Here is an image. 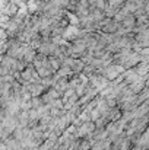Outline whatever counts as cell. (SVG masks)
Wrapping results in <instances>:
<instances>
[{
	"label": "cell",
	"mask_w": 149,
	"mask_h": 150,
	"mask_svg": "<svg viewBox=\"0 0 149 150\" xmlns=\"http://www.w3.org/2000/svg\"><path fill=\"white\" fill-rule=\"evenodd\" d=\"M118 29H120V23L115 19H110V21H105L102 23V31L107 32V34H114Z\"/></svg>",
	"instance_id": "cell-1"
},
{
	"label": "cell",
	"mask_w": 149,
	"mask_h": 150,
	"mask_svg": "<svg viewBox=\"0 0 149 150\" xmlns=\"http://www.w3.org/2000/svg\"><path fill=\"white\" fill-rule=\"evenodd\" d=\"M135 21H136V19H135V16H133V15H129V16L121 22V25H123L126 29H130V28L135 25Z\"/></svg>",
	"instance_id": "cell-2"
}]
</instances>
